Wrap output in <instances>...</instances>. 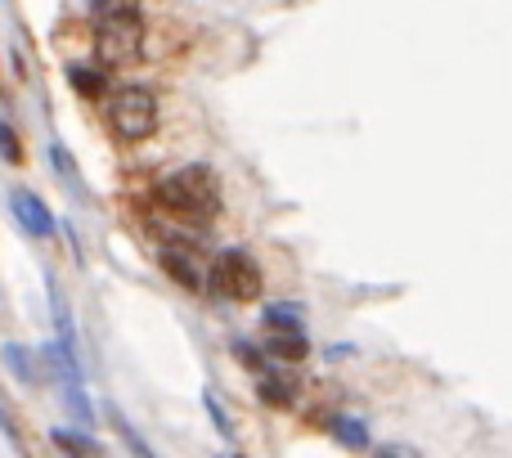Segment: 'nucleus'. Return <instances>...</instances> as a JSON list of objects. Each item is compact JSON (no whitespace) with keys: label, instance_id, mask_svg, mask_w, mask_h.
Instances as JSON below:
<instances>
[{"label":"nucleus","instance_id":"17","mask_svg":"<svg viewBox=\"0 0 512 458\" xmlns=\"http://www.w3.org/2000/svg\"><path fill=\"white\" fill-rule=\"evenodd\" d=\"M0 153H5V162H23V140H18V131L9 122H0Z\"/></svg>","mask_w":512,"mask_h":458},{"label":"nucleus","instance_id":"1","mask_svg":"<svg viewBox=\"0 0 512 458\" xmlns=\"http://www.w3.org/2000/svg\"><path fill=\"white\" fill-rule=\"evenodd\" d=\"M158 203L167 207L171 216H180V221L207 225V221H216V212H221V180H216V171L203 167V162L180 167L158 185Z\"/></svg>","mask_w":512,"mask_h":458},{"label":"nucleus","instance_id":"2","mask_svg":"<svg viewBox=\"0 0 512 458\" xmlns=\"http://www.w3.org/2000/svg\"><path fill=\"white\" fill-rule=\"evenodd\" d=\"M95 59L99 68H135L144 59V18L135 5L104 9L95 23Z\"/></svg>","mask_w":512,"mask_h":458},{"label":"nucleus","instance_id":"18","mask_svg":"<svg viewBox=\"0 0 512 458\" xmlns=\"http://www.w3.org/2000/svg\"><path fill=\"white\" fill-rule=\"evenodd\" d=\"M203 400H207V409H212V423L225 432V441H234V423H230V414H225V405H221V400H216V391H207Z\"/></svg>","mask_w":512,"mask_h":458},{"label":"nucleus","instance_id":"6","mask_svg":"<svg viewBox=\"0 0 512 458\" xmlns=\"http://www.w3.org/2000/svg\"><path fill=\"white\" fill-rule=\"evenodd\" d=\"M158 261H162V270H167L171 279L180 283V288H189V292L203 288V256H198V247H189V243H167Z\"/></svg>","mask_w":512,"mask_h":458},{"label":"nucleus","instance_id":"20","mask_svg":"<svg viewBox=\"0 0 512 458\" xmlns=\"http://www.w3.org/2000/svg\"><path fill=\"white\" fill-rule=\"evenodd\" d=\"M378 458H418V454H409V450H400V445H391V450H382Z\"/></svg>","mask_w":512,"mask_h":458},{"label":"nucleus","instance_id":"12","mask_svg":"<svg viewBox=\"0 0 512 458\" xmlns=\"http://www.w3.org/2000/svg\"><path fill=\"white\" fill-rule=\"evenodd\" d=\"M50 441H54V445H59V450H63V454H68V458H99V454H104V450H99V445H95V441H90V436H86V432H81V436H77V432H68V427H59V432H54V436H50Z\"/></svg>","mask_w":512,"mask_h":458},{"label":"nucleus","instance_id":"4","mask_svg":"<svg viewBox=\"0 0 512 458\" xmlns=\"http://www.w3.org/2000/svg\"><path fill=\"white\" fill-rule=\"evenodd\" d=\"M212 283H216V297H225V301H239V306L261 301V265H256L243 247H230V252L216 256Z\"/></svg>","mask_w":512,"mask_h":458},{"label":"nucleus","instance_id":"21","mask_svg":"<svg viewBox=\"0 0 512 458\" xmlns=\"http://www.w3.org/2000/svg\"><path fill=\"white\" fill-rule=\"evenodd\" d=\"M90 5H104V0H90Z\"/></svg>","mask_w":512,"mask_h":458},{"label":"nucleus","instance_id":"19","mask_svg":"<svg viewBox=\"0 0 512 458\" xmlns=\"http://www.w3.org/2000/svg\"><path fill=\"white\" fill-rule=\"evenodd\" d=\"M234 355H239V360L248 364L252 373H265V369H270V364H265V355H261V351H252L248 342H239V346H234Z\"/></svg>","mask_w":512,"mask_h":458},{"label":"nucleus","instance_id":"10","mask_svg":"<svg viewBox=\"0 0 512 458\" xmlns=\"http://www.w3.org/2000/svg\"><path fill=\"white\" fill-rule=\"evenodd\" d=\"M5 364H9V373H14V382H23V387H36V382L45 378L41 373V355L36 351H27V346H18V342H5Z\"/></svg>","mask_w":512,"mask_h":458},{"label":"nucleus","instance_id":"8","mask_svg":"<svg viewBox=\"0 0 512 458\" xmlns=\"http://www.w3.org/2000/svg\"><path fill=\"white\" fill-rule=\"evenodd\" d=\"M265 351L274 355V360H306L310 355V342H306V328H270V337H265Z\"/></svg>","mask_w":512,"mask_h":458},{"label":"nucleus","instance_id":"14","mask_svg":"<svg viewBox=\"0 0 512 458\" xmlns=\"http://www.w3.org/2000/svg\"><path fill=\"white\" fill-rule=\"evenodd\" d=\"M50 167L59 171V180L72 189V194H86V185H81V171L72 167V158H68V149H63V144H54V149H50Z\"/></svg>","mask_w":512,"mask_h":458},{"label":"nucleus","instance_id":"3","mask_svg":"<svg viewBox=\"0 0 512 458\" xmlns=\"http://www.w3.org/2000/svg\"><path fill=\"white\" fill-rule=\"evenodd\" d=\"M108 131L117 144H140L158 131V99L144 86H117L108 95Z\"/></svg>","mask_w":512,"mask_h":458},{"label":"nucleus","instance_id":"13","mask_svg":"<svg viewBox=\"0 0 512 458\" xmlns=\"http://www.w3.org/2000/svg\"><path fill=\"white\" fill-rule=\"evenodd\" d=\"M108 423H113L117 432H122V441L131 445V454H135V458H158V454L149 450V445H144V436L135 432V423H131V418H126V414H122V409H117V405L108 409Z\"/></svg>","mask_w":512,"mask_h":458},{"label":"nucleus","instance_id":"16","mask_svg":"<svg viewBox=\"0 0 512 458\" xmlns=\"http://www.w3.org/2000/svg\"><path fill=\"white\" fill-rule=\"evenodd\" d=\"M0 432L9 436V445L18 450V458H32V450H27V436H23V427H18V418L9 414L5 405H0Z\"/></svg>","mask_w":512,"mask_h":458},{"label":"nucleus","instance_id":"15","mask_svg":"<svg viewBox=\"0 0 512 458\" xmlns=\"http://www.w3.org/2000/svg\"><path fill=\"white\" fill-rule=\"evenodd\" d=\"M333 432L346 450H369V432H364V423H355V418H333Z\"/></svg>","mask_w":512,"mask_h":458},{"label":"nucleus","instance_id":"11","mask_svg":"<svg viewBox=\"0 0 512 458\" xmlns=\"http://www.w3.org/2000/svg\"><path fill=\"white\" fill-rule=\"evenodd\" d=\"M68 86L77 90L81 99H95V95H104V68H77V63H72L68 68Z\"/></svg>","mask_w":512,"mask_h":458},{"label":"nucleus","instance_id":"5","mask_svg":"<svg viewBox=\"0 0 512 458\" xmlns=\"http://www.w3.org/2000/svg\"><path fill=\"white\" fill-rule=\"evenodd\" d=\"M9 212H14V221L32 238L54 234V212L41 203V194H32V189H9Z\"/></svg>","mask_w":512,"mask_h":458},{"label":"nucleus","instance_id":"7","mask_svg":"<svg viewBox=\"0 0 512 458\" xmlns=\"http://www.w3.org/2000/svg\"><path fill=\"white\" fill-rule=\"evenodd\" d=\"M256 396L270 409L288 414V409L297 405V378H292L288 369H265V373H256Z\"/></svg>","mask_w":512,"mask_h":458},{"label":"nucleus","instance_id":"9","mask_svg":"<svg viewBox=\"0 0 512 458\" xmlns=\"http://www.w3.org/2000/svg\"><path fill=\"white\" fill-rule=\"evenodd\" d=\"M45 288H50V310H54V328H59V346L68 355H77V328H72V315H68V297H63L59 279L45 274Z\"/></svg>","mask_w":512,"mask_h":458}]
</instances>
